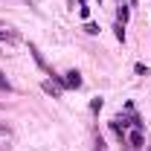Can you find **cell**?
Listing matches in <instances>:
<instances>
[{"mask_svg":"<svg viewBox=\"0 0 151 151\" xmlns=\"http://www.w3.org/2000/svg\"><path fill=\"white\" fill-rule=\"evenodd\" d=\"M125 142H128V148H145V139H142V131L139 128L125 131Z\"/></svg>","mask_w":151,"mask_h":151,"instance_id":"obj_1","label":"cell"},{"mask_svg":"<svg viewBox=\"0 0 151 151\" xmlns=\"http://www.w3.org/2000/svg\"><path fill=\"white\" fill-rule=\"evenodd\" d=\"M64 84H67V87H81V73H78V70L64 73Z\"/></svg>","mask_w":151,"mask_h":151,"instance_id":"obj_2","label":"cell"},{"mask_svg":"<svg viewBox=\"0 0 151 151\" xmlns=\"http://www.w3.org/2000/svg\"><path fill=\"white\" fill-rule=\"evenodd\" d=\"M29 52H32V58H35V64L38 67H41V70H47V73H50V67H47V61H44V55H41V52H38V47L35 44H29ZM52 76V73H50Z\"/></svg>","mask_w":151,"mask_h":151,"instance_id":"obj_3","label":"cell"},{"mask_svg":"<svg viewBox=\"0 0 151 151\" xmlns=\"http://www.w3.org/2000/svg\"><path fill=\"white\" fill-rule=\"evenodd\" d=\"M44 90H47L50 96H61V87H58V84H52V81H44Z\"/></svg>","mask_w":151,"mask_h":151,"instance_id":"obj_4","label":"cell"},{"mask_svg":"<svg viewBox=\"0 0 151 151\" xmlns=\"http://www.w3.org/2000/svg\"><path fill=\"white\" fill-rule=\"evenodd\" d=\"M113 32H116V38H119V41H125V23L119 20V23L113 26Z\"/></svg>","mask_w":151,"mask_h":151,"instance_id":"obj_5","label":"cell"},{"mask_svg":"<svg viewBox=\"0 0 151 151\" xmlns=\"http://www.w3.org/2000/svg\"><path fill=\"white\" fill-rule=\"evenodd\" d=\"M0 90H6V93L12 90V81H9V78H6L3 73H0Z\"/></svg>","mask_w":151,"mask_h":151,"instance_id":"obj_6","label":"cell"},{"mask_svg":"<svg viewBox=\"0 0 151 151\" xmlns=\"http://www.w3.org/2000/svg\"><path fill=\"white\" fill-rule=\"evenodd\" d=\"M84 32L87 35H99V23H84Z\"/></svg>","mask_w":151,"mask_h":151,"instance_id":"obj_7","label":"cell"},{"mask_svg":"<svg viewBox=\"0 0 151 151\" xmlns=\"http://www.w3.org/2000/svg\"><path fill=\"white\" fill-rule=\"evenodd\" d=\"M102 105H105L102 99H93V102H90V111H93V113H99V111H102Z\"/></svg>","mask_w":151,"mask_h":151,"instance_id":"obj_8","label":"cell"},{"mask_svg":"<svg viewBox=\"0 0 151 151\" xmlns=\"http://www.w3.org/2000/svg\"><path fill=\"white\" fill-rule=\"evenodd\" d=\"M93 151H105V139H102V137H96V142H93Z\"/></svg>","mask_w":151,"mask_h":151,"instance_id":"obj_9","label":"cell"},{"mask_svg":"<svg viewBox=\"0 0 151 151\" xmlns=\"http://www.w3.org/2000/svg\"><path fill=\"white\" fill-rule=\"evenodd\" d=\"M134 70H137L139 76H148V67H145V64H134Z\"/></svg>","mask_w":151,"mask_h":151,"instance_id":"obj_10","label":"cell"},{"mask_svg":"<svg viewBox=\"0 0 151 151\" xmlns=\"http://www.w3.org/2000/svg\"><path fill=\"white\" fill-rule=\"evenodd\" d=\"M119 20H122V23L128 20V9H125V6H119Z\"/></svg>","mask_w":151,"mask_h":151,"instance_id":"obj_11","label":"cell"},{"mask_svg":"<svg viewBox=\"0 0 151 151\" xmlns=\"http://www.w3.org/2000/svg\"><path fill=\"white\" fill-rule=\"evenodd\" d=\"M0 41H12V35L9 32H0Z\"/></svg>","mask_w":151,"mask_h":151,"instance_id":"obj_12","label":"cell"}]
</instances>
